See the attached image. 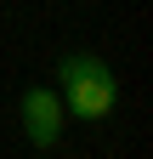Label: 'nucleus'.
<instances>
[{"mask_svg": "<svg viewBox=\"0 0 153 159\" xmlns=\"http://www.w3.org/2000/svg\"><path fill=\"white\" fill-rule=\"evenodd\" d=\"M63 119H68V114H63V102H57V91H40V85L23 91V131H28L34 148H57Z\"/></svg>", "mask_w": 153, "mask_h": 159, "instance_id": "f03ea898", "label": "nucleus"}, {"mask_svg": "<svg viewBox=\"0 0 153 159\" xmlns=\"http://www.w3.org/2000/svg\"><path fill=\"white\" fill-rule=\"evenodd\" d=\"M57 74H63V114L85 119V125H97V119L113 114V102H119V80H113V68L102 63V57L91 51H68L63 63H57Z\"/></svg>", "mask_w": 153, "mask_h": 159, "instance_id": "f257e3e1", "label": "nucleus"}]
</instances>
